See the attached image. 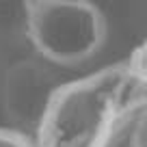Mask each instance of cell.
<instances>
[{
    "label": "cell",
    "mask_w": 147,
    "mask_h": 147,
    "mask_svg": "<svg viewBox=\"0 0 147 147\" xmlns=\"http://www.w3.org/2000/svg\"><path fill=\"white\" fill-rule=\"evenodd\" d=\"M65 82L67 80L61 76L59 67L39 56L15 59L5 69L0 84V104L7 119L5 128L35 141L52 97Z\"/></svg>",
    "instance_id": "obj_3"
},
{
    "label": "cell",
    "mask_w": 147,
    "mask_h": 147,
    "mask_svg": "<svg viewBox=\"0 0 147 147\" xmlns=\"http://www.w3.org/2000/svg\"><path fill=\"white\" fill-rule=\"evenodd\" d=\"M0 147H35V141L0 125Z\"/></svg>",
    "instance_id": "obj_4"
},
{
    "label": "cell",
    "mask_w": 147,
    "mask_h": 147,
    "mask_svg": "<svg viewBox=\"0 0 147 147\" xmlns=\"http://www.w3.org/2000/svg\"><path fill=\"white\" fill-rule=\"evenodd\" d=\"M147 106L145 43L121 63L67 80L54 93L35 147H113Z\"/></svg>",
    "instance_id": "obj_1"
},
{
    "label": "cell",
    "mask_w": 147,
    "mask_h": 147,
    "mask_svg": "<svg viewBox=\"0 0 147 147\" xmlns=\"http://www.w3.org/2000/svg\"><path fill=\"white\" fill-rule=\"evenodd\" d=\"M24 20L35 56L59 69L84 65L108 39L106 15L87 0H28Z\"/></svg>",
    "instance_id": "obj_2"
},
{
    "label": "cell",
    "mask_w": 147,
    "mask_h": 147,
    "mask_svg": "<svg viewBox=\"0 0 147 147\" xmlns=\"http://www.w3.org/2000/svg\"><path fill=\"white\" fill-rule=\"evenodd\" d=\"M128 141H130V147H145V113H141L130 123Z\"/></svg>",
    "instance_id": "obj_5"
}]
</instances>
